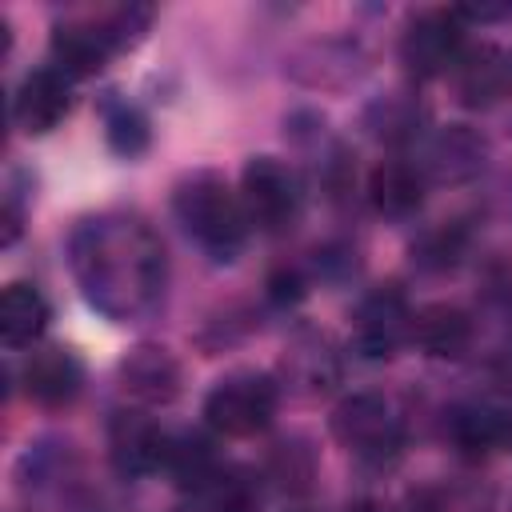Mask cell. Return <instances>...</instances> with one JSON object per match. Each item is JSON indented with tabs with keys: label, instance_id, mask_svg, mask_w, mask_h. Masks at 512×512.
Segmentation results:
<instances>
[{
	"label": "cell",
	"instance_id": "obj_1",
	"mask_svg": "<svg viewBox=\"0 0 512 512\" xmlns=\"http://www.w3.org/2000/svg\"><path fill=\"white\" fill-rule=\"evenodd\" d=\"M68 264L80 296L116 324H136L156 312L168 280L160 236L128 212H100L76 224Z\"/></svg>",
	"mask_w": 512,
	"mask_h": 512
},
{
	"label": "cell",
	"instance_id": "obj_2",
	"mask_svg": "<svg viewBox=\"0 0 512 512\" xmlns=\"http://www.w3.org/2000/svg\"><path fill=\"white\" fill-rule=\"evenodd\" d=\"M172 212L184 224V232L212 256V260H236L248 240V212L240 204V192L228 188L220 172H188L172 188Z\"/></svg>",
	"mask_w": 512,
	"mask_h": 512
},
{
	"label": "cell",
	"instance_id": "obj_3",
	"mask_svg": "<svg viewBox=\"0 0 512 512\" xmlns=\"http://www.w3.org/2000/svg\"><path fill=\"white\" fill-rule=\"evenodd\" d=\"M336 444L364 464H388L404 448V424L396 408L376 392H352L332 408L328 420Z\"/></svg>",
	"mask_w": 512,
	"mask_h": 512
},
{
	"label": "cell",
	"instance_id": "obj_4",
	"mask_svg": "<svg viewBox=\"0 0 512 512\" xmlns=\"http://www.w3.org/2000/svg\"><path fill=\"white\" fill-rule=\"evenodd\" d=\"M280 404V392L272 384V376L264 372H232L224 376L208 396H204V424L216 436H256L272 424Z\"/></svg>",
	"mask_w": 512,
	"mask_h": 512
},
{
	"label": "cell",
	"instance_id": "obj_5",
	"mask_svg": "<svg viewBox=\"0 0 512 512\" xmlns=\"http://www.w3.org/2000/svg\"><path fill=\"white\" fill-rule=\"evenodd\" d=\"M240 204L248 212V224H256L260 232L292 228L304 204L296 168L280 156H252L240 172Z\"/></svg>",
	"mask_w": 512,
	"mask_h": 512
},
{
	"label": "cell",
	"instance_id": "obj_6",
	"mask_svg": "<svg viewBox=\"0 0 512 512\" xmlns=\"http://www.w3.org/2000/svg\"><path fill=\"white\" fill-rule=\"evenodd\" d=\"M464 12L460 8H428L412 16V24L400 36V60L416 80H432L444 72H456L464 60Z\"/></svg>",
	"mask_w": 512,
	"mask_h": 512
},
{
	"label": "cell",
	"instance_id": "obj_7",
	"mask_svg": "<svg viewBox=\"0 0 512 512\" xmlns=\"http://www.w3.org/2000/svg\"><path fill=\"white\" fill-rule=\"evenodd\" d=\"M412 304L396 284L372 288L352 316V348L364 360H388L412 340Z\"/></svg>",
	"mask_w": 512,
	"mask_h": 512
},
{
	"label": "cell",
	"instance_id": "obj_8",
	"mask_svg": "<svg viewBox=\"0 0 512 512\" xmlns=\"http://www.w3.org/2000/svg\"><path fill=\"white\" fill-rule=\"evenodd\" d=\"M172 432H164L152 416L144 412H116L108 420V456L120 476H152L164 472Z\"/></svg>",
	"mask_w": 512,
	"mask_h": 512
},
{
	"label": "cell",
	"instance_id": "obj_9",
	"mask_svg": "<svg viewBox=\"0 0 512 512\" xmlns=\"http://www.w3.org/2000/svg\"><path fill=\"white\" fill-rule=\"evenodd\" d=\"M72 108V92H68V76L52 64L32 68L16 96H12V120L24 136H48Z\"/></svg>",
	"mask_w": 512,
	"mask_h": 512
},
{
	"label": "cell",
	"instance_id": "obj_10",
	"mask_svg": "<svg viewBox=\"0 0 512 512\" xmlns=\"http://www.w3.org/2000/svg\"><path fill=\"white\" fill-rule=\"evenodd\" d=\"M20 380H24L28 400H36L40 408H68L84 388V368L72 348L48 344L24 360Z\"/></svg>",
	"mask_w": 512,
	"mask_h": 512
},
{
	"label": "cell",
	"instance_id": "obj_11",
	"mask_svg": "<svg viewBox=\"0 0 512 512\" xmlns=\"http://www.w3.org/2000/svg\"><path fill=\"white\" fill-rule=\"evenodd\" d=\"M120 388L136 404H172L180 396V364L160 344H140L120 360Z\"/></svg>",
	"mask_w": 512,
	"mask_h": 512
},
{
	"label": "cell",
	"instance_id": "obj_12",
	"mask_svg": "<svg viewBox=\"0 0 512 512\" xmlns=\"http://www.w3.org/2000/svg\"><path fill=\"white\" fill-rule=\"evenodd\" d=\"M412 344L436 360H460L472 348V316L456 304H428L412 320Z\"/></svg>",
	"mask_w": 512,
	"mask_h": 512
},
{
	"label": "cell",
	"instance_id": "obj_13",
	"mask_svg": "<svg viewBox=\"0 0 512 512\" xmlns=\"http://www.w3.org/2000/svg\"><path fill=\"white\" fill-rule=\"evenodd\" d=\"M368 204L388 220H408L424 204V172L408 160H384L368 172Z\"/></svg>",
	"mask_w": 512,
	"mask_h": 512
},
{
	"label": "cell",
	"instance_id": "obj_14",
	"mask_svg": "<svg viewBox=\"0 0 512 512\" xmlns=\"http://www.w3.org/2000/svg\"><path fill=\"white\" fill-rule=\"evenodd\" d=\"M48 300L36 284H8L0 296V340L8 348H32L48 328Z\"/></svg>",
	"mask_w": 512,
	"mask_h": 512
},
{
	"label": "cell",
	"instance_id": "obj_15",
	"mask_svg": "<svg viewBox=\"0 0 512 512\" xmlns=\"http://www.w3.org/2000/svg\"><path fill=\"white\" fill-rule=\"evenodd\" d=\"M452 448L464 456V460H484L488 452L500 448V416H496V404L492 400H472V404H456L448 412V424H444Z\"/></svg>",
	"mask_w": 512,
	"mask_h": 512
},
{
	"label": "cell",
	"instance_id": "obj_16",
	"mask_svg": "<svg viewBox=\"0 0 512 512\" xmlns=\"http://www.w3.org/2000/svg\"><path fill=\"white\" fill-rule=\"evenodd\" d=\"M220 468H224V464L216 460V448H212L208 436H200V432H172L168 456H164V472L172 476L176 488H184V492H204Z\"/></svg>",
	"mask_w": 512,
	"mask_h": 512
},
{
	"label": "cell",
	"instance_id": "obj_17",
	"mask_svg": "<svg viewBox=\"0 0 512 512\" xmlns=\"http://www.w3.org/2000/svg\"><path fill=\"white\" fill-rule=\"evenodd\" d=\"M428 172L436 180H468L484 164V140H476L468 128H444L428 144Z\"/></svg>",
	"mask_w": 512,
	"mask_h": 512
},
{
	"label": "cell",
	"instance_id": "obj_18",
	"mask_svg": "<svg viewBox=\"0 0 512 512\" xmlns=\"http://www.w3.org/2000/svg\"><path fill=\"white\" fill-rule=\"evenodd\" d=\"M284 368H288V376H292L308 396L328 392V388L336 384V376H340V364H336V356H332L328 340H320V336L300 340V344L288 352Z\"/></svg>",
	"mask_w": 512,
	"mask_h": 512
},
{
	"label": "cell",
	"instance_id": "obj_19",
	"mask_svg": "<svg viewBox=\"0 0 512 512\" xmlns=\"http://www.w3.org/2000/svg\"><path fill=\"white\" fill-rule=\"evenodd\" d=\"M200 496V512H260V484L244 468H220Z\"/></svg>",
	"mask_w": 512,
	"mask_h": 512
},
{
	"label": "cell",
	"instance_id": "obj_20",
	"mask_svg": "<svg viewBox=\"0 0 512 512\" xmlns=\"http://www.w3.org/2000/svg\"><path fill=\"white\" fill-rule=\"evenodd\" d=\"M104 140H108V148H112L116 156L136 160V156L148 148V140H152L144 112H140L136 104H128V100H112V104L104 108Z\"/></svg>",
	"mask_w": 512,
	"mask_h": 512
},
{
	"label": "cell",
	"instance_id": "obj_21",
	"mask_svg": "<svg viewBox=\"0 0 512 512\" xmlns=\"http://www.w3.org/2000/svg\"><path fill=\"white\" fill-rule=\"evenodd\" d=\"M456 72H460V92L468 104H488L504 84V64H500V52H492V48L464 52Z\"/></svg>",
	"mask_w": 512,
	"mask_h": 512
},
{
	"label": "cell",
	"instance_id": "obj_22",
	"mask_svg": "<svg viewBox=\"0 0 512 512\" xmlns=\"http://www.w3.org/2000/svg\"><path fill=\"white\" fill-rule=\"evenodd\" d=\"M464 252V232L460 228H440V232H428L416 248V260L420 268H452Z\"/></svg>",
	"mask_w": 512,
	"mask_h": 512
},
{
	"label": "cell",
	"instance_id": "obj_23",
	"mask_svg": "<svg viewBox=\"0 0 512 512\" xmlns=\"http://www.w3.org/2000/svg\"><path fill=\"white\" fill-rule=\"evenodd\" d=\"M400 512H444V504H440V496H436V492L420 488V492H408V496H404Z\"/></svg>",
	"mask_w": 512,
	"mask_h": 512
},
{
	"label": "cell",
	"instance_id": "obj_24",
	"mask_svg": "<svg viewBox=\"0 0 512 512\" xmlns=\"http://www.w3.org/2000/svg\"><path fill=\"white\" fill-rule=\"evenodd\" d=\"M268 288H272L276 300H296V296H300V276H296V272H280V276H272Z\"/></svg>",
	"mask_w": 512,
	"mask_h": 512
},
{
	"label": "cell",
	"instance_id": "obj_25",
	"mask_svg": "<svg viewBox=\"0 0 512 512\" xmlns=\"http://www.w3.org/2000/svg\"><path fill=\"white\" fill-rule=\"evenodd\" d=\"M496 416H500V448L512 452V400H500L496 404Z\"/></svg>",
	"mask_w": 512,
	"mask_h": 512
},
{
	"label": "cell",
	"instance_id": "obj_26",
	"mask_svg": "<svg viewBox=\"0 0 512 512\" xmlns=\"http://www.w3.org/2000/svg\"><path fill=\"white\" fill-rule=\"evenodd\" d=\"M348 512H384V508H380L376 500H360V504H352Z\"/></svg>",
	"mask_w": 512,
	"mask_h": 512
},
{
	"label": "cell",
	"instance_id": "obj_27",
	"mask_svg": "<svg viewBox=\"0 0 512 512\" xmlns=\"http://www.w3.org/2000/svg\"><path fill=\"white\" fill-rule=\"evenodd\" d=\"M508 512H512V500H508Z\"/></svg>",
	"mask_w": 512,
	"mask_h": 512
}]
</instances>
